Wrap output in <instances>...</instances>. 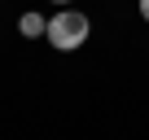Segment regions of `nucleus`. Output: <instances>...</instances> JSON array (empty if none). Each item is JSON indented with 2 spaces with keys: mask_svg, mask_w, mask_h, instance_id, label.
Masks as SVG:
<instances>
[{
  "mask_svg": "<svg viewBox=\"0 0 149 140\" xmlns=\"http://www.w3.org/2000/svg\"><path fill=\"white\" fill-rule=\"evenodd\" d=\"M88 35H92V22H88V13H79V9H57V13L48 18V31H44V40H48L57 53L84 48Z\"/></svg>",
  "mask_w": 149,
  "mask_h": 140,
  "instance_id": "f257e3e1",
  "label": "nucleus"
},
{
  "mask_svg": "<svg viewBox=\"0 0 149 140\" xmlns=\"http://www.w3.org/2000/svg\"><path fill=\"white\" fill-rule=\"evenodd\" d=\"M44 31H48V18H44V13H35V9H31V13H22V18H18V35H22V40H40Z\"/></svg>",
  "mask_w": 149,
  "mask_h": 140,
  "instance_id": "f03ea898",
  "label": "nucleus"
},
{
  "mask_svg": "<svg viewBox=\"0 0 149 140\" xmlns=\"http://www.w3.org/2000/svg\"><path fill=\"white\" fill-rule=\"evenodd\" d=\"M140 18H145V22H149V0H140Z\"/></svg>",
  "mask_w": 149,
  "mask_h": 140,
  "instance_id": "7ed1b4c3",
  "label": "nucleus"
},
{
  "mask_svg": "<svg viewBox=\"0 0 149 140\" xmlns=\"http://www.w3.org/2000/svg\"><path fill=\"white\" fill-rule=\"evenodd\" d=\"M53 5H57V9H70V0H53Z\"/></svg>",
  "mask_w": 149,
  "mask_h": 140,
  "instance_id": "20e7f679",
  "label": "nucleus"
}]
</instances>
